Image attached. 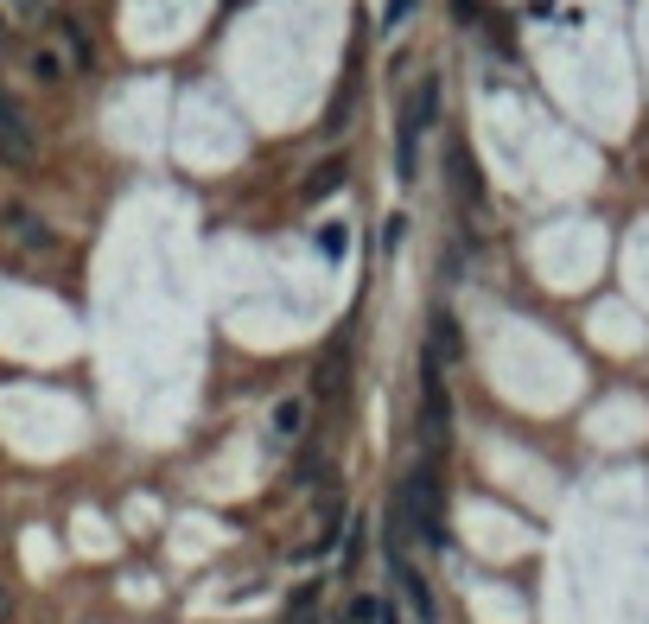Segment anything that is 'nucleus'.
<instances>
[{
	"label": "nucleus",
	"instance_id": "obj_1",
	"mask_svg": "<svg viewBox=\"0 0 649 624\" xmlns=\"http://www.w3.org/2000/svg\"><path fill=\"white\" fill-rule=\"evenodd\" d=\"M427 542V548H446V523H440V478H433V459L408 465V472L395 478V542Z\"/></svg>",
	"mask_w": 649,
	"mask_h": 624
},
{
	"label": "nucleus",
	"instance_id": "obj_2",
	"mask_svg": "<svg viewBox=\"0 0 649 624\" xmlns=\"http://www.w3.org/2000/svg\"><path fill=\"white\" fill-rule=\"evenodd\" d=\"M440 121V77H420L408 102H401V121H395V179L414 185L420 179V141H427V128Z\"/></svg>",
	"mask_w": 649,
	"mask_h": 624
},
{
	"label": "nucleus",
	"instance_id": "obj_3",
	"mask_svg": "<svg viewBox=\"0 0 649 624\" xmlns=\"http://www.w3.org/2000/svg\"><path fill=\"white\" fill-rule=\"evenodd\" d=\"M452 427V395H446V376H440V357H420V440H427V453H440Z\"/></svg>",
	"mask_w": 649,
	"mask_h": 624
},
{
	"label": "nucleus",
	"instance_id": "obj_4",
	"mask_svg": "<svg viewBox=\"0 0 649 624\" xmlns=\"http://www.w3.org/2000/svg\"><path fill=\"white\" fill-rule=\"evenodd\" d=\"M389 580H395V593H401V605L414 612V624H440V599H433V586H427V574L408 561V548H389Z\"/></svg>",
	"mask_w": 649,
	"mask_h": 624
},
{
	"label": "nucleus",
	"instance_id": "obj_5",
	"mask_svg": "<svg viewBox=\"0 0 649 624\" xmlns=\"http://www.w3.org/2000/svg\"><path fill=\"white\" fill-rule=\"evenodd\" d=\"M0 160H7V166H32V160H39V134H32L26 115L0 121Z\"/></svg>",
	"mask_w": 649,
	"mask_h": 624
},
{
	"label": "nucleus",
	"instance_id": "obj_6",
	"mask_svg": "<svg viewBox=\"0 0 649 624\" xmlns=\"http://www.w3.org/2000/svg\"><path fill=\"white\" fill-rule=\"evenodd\" d=\"M0 223H7V236L20 242V249H51V242H58V236H51L39 217L26 211V204H7V211H0Z\"/></svg>",
	"mask_w": 649,
	"mask_h": 624
},
{
	"label": "nucleus",
	"instance_id": "obj_7",
	"mask_svg": "<svg viewBox=\"0 0 649 624\" xmlns=\"http://www.w3.org/2000/svg\"><path fill=\"white\" fill-rule=\"evenodd\" d=\"M344 153H331V160H319V166H312L306 172V185H300V204H325L331 192H338V185H344Z\"/></svg>",
	"mask_w": 649,
	"mask_h": 624
},
{
	"label": "nucleus",
	"instance_id": "obj_8",
	"mask_svg": "<svg viewBox=\"0 0 649 624\" xmlns=\"http://www.w3.org/2000/svg\"><path fill=\"white\" fill-rule=\"evenodd\" d=\"M268 433H274V446H287V440H300V433H306V402H300V395L274 402V421H268Z\"/></svg>",
	"mask_w": 649,
	"mask_h": 624
},
{
	"label": "nucleus",
	"instance_id": "obj_9",
	"mask_svg": "<svg viewBox=\"0 0 649 624\" xmlns=\"http://www.w3.org/2000/svg\"><path fill=\"white\" fill-rule=\"evenodd\" d=\"M452 192H459L465 211H478V166H471L465 147H452Z\"/></svg>",
	"mask_w": 649,
	"mask_h": 624
},
{
	"label": "nucleus",
	"instance_id": "obj_10",
	"mask_svg": "<svg viewBox=\"0 0 649 624\" xmlns=\"http://www.w3.org/2000/svg\"><path fill=\"white\" fill-rule=\"evenodd\" d=\"M331 472V459H325V446H306L300 453V465H293V484H319Z\"/></svg>",
	"mask_w": 649,
	"mask_h": 624
},
{
	"label": "nucleus",
	"instance_id": "obj_11",
	"mask_svg": "<svg viewBox=\"0 0 649 624\" xmlns=\"http://www.w3.org/2000/svg\"><path fill=\"white\" fill-rule=\"evenodd\" d=\"M58 39L70 45V64H77V71H90V64H96V51H90V39H83V32L70 26V20H58Z\"/></svg>",
	"mask_w": 649,
	"mask_h": 624
},
{
	"label": "nucleus",
	"instance_id": "obj_12",
	"mask_svg": "<svg viewBox=\"0 0 649 624\" xmlns=\"http://www.w3.org/2000/svg\"><path fill=\"white\" fill-rule=\"evenodd\" d=\"M32 77L39 83H64V58L58 51H32Z\"/></svg>",
	"mask_w": 649,
	"mask_h": 624
},
{
	"label": "nucleus",
	"instance_id": "obj_13",
	"mask_svg": "<svg viewBox=\"0 0 649 624\" xmlns=\"http://www.w3.org/2000/svg\"><path fill=\"white\" fill-rule=\"evenodd\" d=\"M319 249L331 255V262H338V255L350 249V230H338V223H325V230H319Z\"/></svg>",
	"mask_w": 649,
	"mask_h": 624
},
{
	"label": "nucleus",
	"instance_id": "obj_14",
	"mask_svg": "<svg viewBox=\"0 0 649 624\" xmlns=\"http://www.w3.org/2000/svg\"><path fill=\"white\" fill-rule=\"evenodd\" d=\"M408 13H414V0H389V7H382V26H389V32H395L401 20H408Z\"/></svg>",
	"mask_w": 649,
	"mask_h": 624
},
{
	"label": "nucleus",
	"instance_id": "obj_15",
	"mask_svg": "<svg viewBox=\"0 0 649 624\" xmlns=\"http://www.w3.org/2000/svg\"><path fill=\"white\" fill-rule=\"evenodd\" d=\"M280 624H319V605H312V599H300V605H293V612L280 618Z\"/></svg>",
	"mask_w": 649,
	"mask_h": 624
},
{
	"label": "nucleus",
	"instance_id": "obj_16",
	"mask_svg": "<svg viewBox=\"0 0 649 624\" xmlns=\"http://www.w3.org/2000/svg\"><path fill=\"white\" fill-rule=\"evenodd\" d=\"M401 236H408V223H401V217L382 223V249H389V255H395V242H401Z\"/></svg>",
	"mask_w": 649,
	"mask_h": 624
},
{
	"label": "nucleus",
	"instance_id": "obj_17",
	"mask_svg": "<svg viewBox=\"0 0 649 624\" xmlns=\"http://www.w3.org/2000/svg\"><path fill=\"white\" fill-rule=\"evenodd\" d=\"M7 115H20V102H13V96H7V83H0V121H7Z\"/></svg>",
	"mask_w": 649,
	"mask_h": 624
},
{
	"label": "nucleus",
	"instance_id": "obj_18",
	"mask_svg": "<svg viewBox=\"0 0 649 624\" xmlns=\"http://www.w3.org/2000/svg\"><path fill=\"white\" fill-rule=\"evenodd\" d=\"M13 618V593H7V586H0V624H7Z\"/></svg>",
	"mask_w": 649,
	"mask_h": 624
}]
</instances>
